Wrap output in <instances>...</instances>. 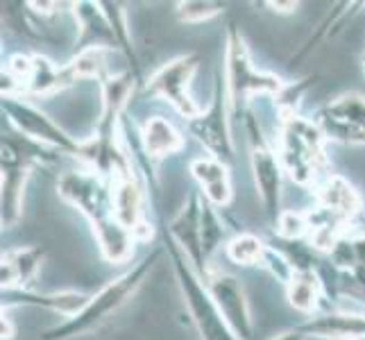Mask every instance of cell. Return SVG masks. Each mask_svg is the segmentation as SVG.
<instances>
[{"mask_svg": "<svg viewBox=\"0 0 365 340\" xmlns=\"http://www.w3.org/2000/svg\"><path fill=\"white\" fill-rule=\"evenodd\" d=\"M322 295V284L316 270L311 268H295L293 277L286 284V297L291 306L304 316H316Z\"/></svg>", "mask_w": 365, "mask_h": 340, "instance_id": "d6986e66", "label": "cell"}, {"mask_svg": "<svg viewBox=\"0 0 365 340\" xmlns=\"http://www.w3.org/2000/svg\"><path fill=\"white\" fill-rule=\"evenodd\" d=\"M268 245L255 234H238L227 243V257L238 266H263Z\"/></svg>", "mask_w": 365, "mask_h": 340, "instance_id": "7402d4cb", "label": "cell"}, {"mask_svg": "<svg viewBox=\"0 0 365 340\" xmlns=\"http://www.w3.org/2000/svg\"><path fill=\"white\" fill-rule=\"evenodd\" d=\"M225 5L211 3V0H186V3H178V19L182 23H205L213 16L222 14Z\"/></svg>", "mask_w": 365, "mask_h": 340, "instance_id": "cb8c5ba5", "label": "cell"}, {"mask_svg": "<svg viewBox=\"0 0 365 340\" xmlns=\"http://www.w3.org/2000/svg\"><path fill=\"white\" fill-rule=\"evenodd\" d=\"M205 197L202 193H191L184 207L178 211V216L170 220L168 236L191 261V266L197 270L200 277H205L209 268V259L205 252Z\"/></svg>", "mask_w": 365, "mask_h": 340, "instance_id": "8fae6325", "label": "cell"}, {"mask_svg": "<svg viewBox=\"0 0 365 340\" xmlns=\"http://www.w3.org/2000/svg\"><path fill=\"white\" fill-rule=\"evenodd\" d=\"M9 295H16L19 297V304L25 306H41V309H50V311H57L61 316L73 318L86 306L91 295H84L78 291H61V293H46V295H36L30 291H5Z\"/></svg>", "mask_w": 365, "mask_h": 340, "instance_id": "ffe728a7", "label": "cell"}, {"mask_svg": "<svg viewBox=\"0 0 365 340\" xmlns=\"http://www.w3.org/2000/svg\"><path fill=\"white\" fill-rule=\"evenodd\" d=\"M191 172H193L195 182L200 184V188H209V186L222 184V182H230V168H227V163H222V161L213 159V157L193 159Z\"/></svg>", "mask_w": 365, "mask_h": 340, "instance_id": "603a6c76", "label": "cell"}, {"mask_svg": "<svg viewBox=\"0 0 365 340\" xmlns=\"http://www.w3.org/2000/svg\"><path fill=\"white\" fill-rule=\"evenodd\" d=\"M145 155L153 161H161L184 148V136L175 130V125L161 116L148 118L141 132Z\"/></svg>", "mask_w": 365, "mask_h": 340, "instance_id": "ac0fdd59", "label": "cell"}, {"mask_svg": "<svg viewBox=\"0 0 365 340\" xmlns=\"http://www.w3.org/2000/svg\"><path fill=\"white\" fill-rule=\"evenodd\" d=\"M202 279L209 288L213 302H216L220 316L230 324L234 336L238 340H252V334H255V320H252L250 302H247V295L243 291L241 282H238L236 277H232L227 272H220V270H209Z\"/></svg>", "mask_w": 365, "mask_h": 340, "instance_id": "30bf717a", "label": "cell"}, {"mask_svg": "<svg viewBox=\"0 0 365 340\" xmlns=\"http://www.w3.org/2000/svg\"><path fill=\"white\" fill-rule=\"evenodd\" d=\"M341 270H345L365 291V234L363 236H343L329 254Z\"/></svg>", "mask_w": 365, "mask_h": 340, "instance_id": "44dd1931", "label": "cell"}, {"mask_svg": "<svg viewBox=\"0 0 365 340\" xmlns=\"http://www.w3.org/2000/svg\"><path fill=\"white\" fill-rule=\"evenodd\" d=\"M28 7H32L36 14H43V16H48V14H55V9L59 7L57 3H28Z\"/></svg>", "mask_w": 365, "mask_h": 340, "instance_id": "484cf974", "label": "cell"}, {"mask_svg": "<svg viewBox=\"0 0 365 340\" xmlns=\"http://www.w3.org/2000/svg\"><path fill=\"white\" fill-rule=\"evenodd\" d=\"M59 197L73 205L91 222L100 252L109 263H125L132 259L134 243H138L116 218L114 186L111 180L93 168L71 170L59 177Z\"/></svg>", "mask_w": 365, "mask_h": 340, "instance_id": "6da1fadb", "label": "cell"}, {"mask_svg": "<svg viewBox=\"0 0 365 340\" xmlns=\"http://www.w3.org/2000/svg\"><path fill=\"white\" fill-rule=\"evenodd\" d=\"M230 98L225 89V80L216 82L213 100L207 109H202L195 118L188 120V130L202 143L213 159L230 163L234 159V141L230 132Z\"/></svg>", "mask_w": 365, "mask_h": 340, "instance_id": "ba28073f", "label": "cell"}, {"mask_svg": "<svg viewBox=\"0 0 365 340\" xmlns=\"http://www.w3.org/2000/svg\"><path fill=\"white\" fill-rule=\"evenodd\" d=\"M3 111L7 113L9 123L14 125L25 138H30V141L39 145H48L57 150V153L71 155L75 159L84 157V141H75V138L61 130L46 111L34 107L30 100H25L21 96H5Z\"/></svg>", "mask_w": 365, "mask_h": 340, "instance_id": "8992f818", "label": "cell"}, {"mask_svg": "<svg viewBox=\"0 0 365 340\" xmlns=\"http://www.w3.org/2000/svg\"><path fill=\"white\" fill-rule=\"evenodd\" d=\"M247 134H250V163L252 175H255L257 193L261 197V205L266 216L272 225H277L282 209V180H284V166L279 155L274 153L272 145L263 138L261 125L255 118H247Z\"/></svg>", "mask_w": 365, "mask_h": 340, "instance_id": "52a82bcc", "label": "cell"}, {"mask_svg": "<svg viewBox=\"0 0 365 340\" xmlns=\"http://www.w3.org/2000/svg\"><path fill=\"white\" fill-rule=\"evenodd\" d=\"M297 331L320 340H365V313L345 309L320 313V316L316 313Z\"/></svg>", "mask_w": 365, "mask_h": 340, "instance_id": "9a60e30c", "label": "cell"}, {"mask_svg": "<svg viewBox=\"0 0 365 340\" xmlns=\"http://www.w3.org/2000/svg\"><path fill=\"white\" fill-rule=\"evenodd\" d=\"M316 123L327 138L341 143H365V96L345 93L316 113Z\"/></svg>", "mask_w": 365, "mask_h": 340, "instance_id": "7c38bea8", "label": "cell"}, {"mask_svg": "<svg viewBox=\"0 0 365 340\" xmlns=\"http://www.w3.org/2000/svg\"><path fill=\"white\" fill-rule=\"evenodd\" d=\"M274 227L277 234L286 238V241H297L302 236H309L311 220L307 211H284Z\"/></svg>", "mask_w": 365, "mask_h": 340, "instance_id": "d4e9b609", "label": "cell"}, {"mask_svg": "<svg viewBox=\"0 0 365 340\" xmlns=\"http://www.w3.org/2000/svg\"><path fill=\"white\" fill-rule=\"evenodd\" d=\"M200 66L197 55H182L178 59L163 64L153 78L148 80V93H153L178 109L186 120L195 118L200 111L197 103L191 96V82Z\"/></svg>", "mask_w": 365, "mask_h": 340, "instance_id": "9c48e42d", "label": "cell"}, {"mask_svg": "<svg viewBox=\"0 0 365 340\" xmlns=\"http://www.w3.org/2000/svg\"><path fill=\"white\" fill-rule=\"evenodd\" d=\"M114 186V205H116V218L136 241H150L153 238V227L145 216V195L138 184L132 168L116 172L111 177Z\"/></svg>", "mask_w": 365, "mask_h": 340, "instance_id": "5bb4252c", "label": "cell"}, {"mask_svg": "<svg viewBox=\"0 0 365 340\" xmlns=\"http://www.w3.org/2000/svg\"><path fill=\"white\" fill-rule=\"evenodd\" d=\"M279 161L284 172L299 186H318L324 166V132L316 120L299 116L293 109L282 111L279 123Z\"/></svg>", "mask_w": 365, "mask_h": 340, "instance_id": "3957f363", "label": "cell"}, {"mask_svg": "<svg viewBox=\"0 0 365 340\" xmlns=\"http://www.w3.org/2000/svg\"><path fill=\"white\" fill-rule=\"evenodd\" d=\"M318 202L320 211L329 213L331 218L345 225L354 220L363 209V200L359 191L341 175H327L318 184Z\"/></svg>", "mask_w": 365, "mask_h": 340, "instance_id": "2e32d148", "label": "cell"}, {"mask_svg": "<svg viewBox=\"0 0 365 340\" xmlns=\"http://www.w3.org/2000/svg\"><path fill=\"white\" fill-rule=\"evenodd\" d=\"M46 252L41 247H14L3 252V268H0V279H3V291H23L30 282H34Z\"/></svg>", "mask_w": 365, "mask_h": 340, "instance_id": "e0dca14e", "label": "cell"}, {"mask_svg": "<svg viewBox=\"0 0 365 340\" xmlns=\"http://www.w3.org/2000/svg\"><path fill=\"white\" fill-rule=\"evenodd\" d=\"M272 11H277V14H293V11L299 7L297 3H266Z\"/></svg>", "mask_w": 365, "mask_h": 340, "instance_id": "4316f807", "label": "cell"}, {"mask_svg": "<svg viewBox=\"0 0 365 340\" xmlns=\"http://www.w3.org/2000/svg\"><path fill=\"white\" fill-rule=\"evenodd\" d=\"M11 338H14V322L3 313V340H11Z\"/></svg>", "mask_w": 365, "mask_h": 340, "instance_id": "83f0119b", "label": "cell"}, {"mask_svg": "<svg viewBox=\"0 0 365 340\" xmlns=\"http://www.w3.org/2000/svg\"><path fill=\"white\" fill-rule=\"evenodd\" d=\"M166 249H168L175 277H178V286L182 291L184 304L195 324L200 340H238L234 331L230 329V324L220 316V311L216 306V302H213L205 279L197 274V270L191 266V261L186 259V254L170 236H168Z\"/></svg>", "mask_w": 365, "mask_h": 340, "instance_id": "277c9868", "label": "cell"}, {"mask_svg": "<svg viewBox=\"0 0 365 340\" xmlns=\"http://www.w3.org/2000/svg\"><path fill=\"white\" fill-rule=\"evenodd\" d=\"M30 159L21 155L19 143L3 138V182H0V209H3V227L11 230L23 216L25 186L30 180Z\"/></svg>", "mask_w": 365, "mask_h": 340, "instance_id": "4fadbf2b", "label": "cell"}, {"mask_svg": "<svg viewBox=\"0 0 365 340\" xmlns=\"http://www.w3.org/2000/svg\"><path fill=\"white\" fill-rule=\"evenodd\" d=\"M225 89L232 111H245L252 96H279L284 91V82L277 75L255 66L236 25H230L225 46Z\"/></svg>", "mask_w": 365, "mask_h": 340, "instance_id": "5b68a950", "label": "cell"}, {"mask_svg": "<svg viewBox=\"0 0 365 340\" xmlns=\"http://www.w3.org/2000/svg\"><path fill=\"white\" fill-rule=\"evenodd\" d=\"M159 257H161V249L143 257L134 268L123 272L114 282H109L107 286L100 288L96 295H91L89 302H86V306L78 316H73L66 322L57 324L55 329L46 331L41 340H71V338H78V336H84L98 329L100 324L107 322L118 309H123L136 295V291L143 286L150 272L155 270Z\"/></svg>", "mask_w": 365, "mask_h": 340, "instance_id": "7a4b0ae2", "label": "cell"}]
</instances>
